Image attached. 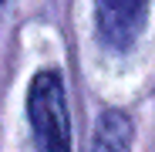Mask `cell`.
Instances as JSON below:
<instances>
[{"label":"cell","mask_w":155,"mask_h":152,"mask_svg":"<svg viewBox=\"0 0 155 152\" xmlns=\"http://www.w3.org/2000/svg\"><path fill=\"white\" fill-rule=\"evenodd\" d=\"M27 118L37 152H71L68 95L58 71H37L27 91Z\"/></svg>","instance_id":"obj_1"},{"label":"cell","mask_w":155,"mask_h":152,"mask_svg":"<svg viewBox=\"0 0 155 152\" xmlns=\"http://www.w3.org/2000/svg\"><path fill=\"white\" fill-rule=\"evenodd\" d=\"M94 20L111 51H128L148 20V0H94Z\"/></svg>","instance_id":"obj_2"},{"label":"cell","mask_w":155,"mask_h":152,"mask_svg":"<svg viewBox=\"0 0 155 152\" xmlns=\"http://www.w3.org/2000/svg\"><path fill=\"white\" fill-rule=\"evenodd\" d=\"M132 135H135L132 118H128L121 108H108L98 118L91 152H132Z\"/></svg>","instance_id":"obj_3"},{"label":"cell","mask_w":155,"mask_h":152,"mask_svg":"<svg viewBox=\"0 0 155 152\" xmlns=\"http://www.w3.org/2000/svg\"><path fill=\"white\" fill-rule=\"evenodd\" d=\"M0 4H4V0H0Z\"/></svg>","instance_id":"obj_4"}]
</instances>
